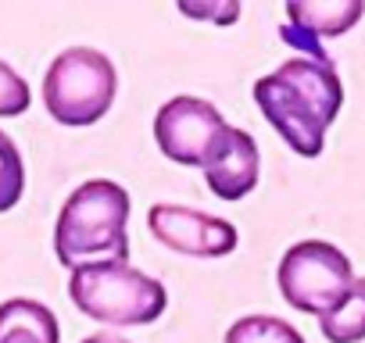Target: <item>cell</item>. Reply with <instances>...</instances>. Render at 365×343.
<instances>
[{"label": "cell", "mask_w": 365, "mask_h": 343, "mask_svg": "<svg viewBox=\"0 0 365 343\" xmlns=\"http://www.w3.org/2000/svg\"><path fill=\"white\" fill-rule=\"evenodd\" d=\"M255 104L269 118V125L290 143L301 157H319L326 147V132L344 107V83L329 61L297 54L283 61L276 72L255 83Z\"/></svg>", "instance_id": "1"}, {"label": "cell", "mask_w": 365, "mask_h": 343, "mask_svg": "<svg viewBox=\"0 0 365 343\" xmlns=\"http://www.w3.org/2000/svg\"><path fill=\"white\" fill-rule=\"evenodd\" d=\"M129 194L111 179H90L68 194L58 226H54V254L65 268H83L97 261H125L129 258Z\"/></svg>", "instance_id": "2"}, {"label": "cell", "mask_w": 365, "mask_h": 343, "mask_svg": "<svg viewBox=\"0 0 365 343\" xmlns=\"http://www.w3.org/2000/svg\"><path fill=\"white\" fill-rule=\"evenodd\" d=\"M68 297L86 318L118 329L150 325L168 307L165 286L129 261H97L76 268L68 279Z\"/></svg>", "instance_id": "3"}, {"label": "cell", "mask_w": 365, "mask_h": 343, "mask_svg": "<svg viewBox=\"0 0 365 343\" xmlns=\"http://www.w3.org/2000/svg\"><path fill=\"white\" fill-rule=\"evenodd\" d=\"M118 75L115 65L93 47L61 51L43 75L47 115L61 125H93L115 104Z\"/></svg>", "instance_id": "4"}, {"label": "cell", "mask_w": 365, "mask_h": 343, "mask_svg": "<svg viewBox=\"0 0 365 343\" xmlns=\"http://www.w3.org/2000/svg\"><path fill=\"white\" fill-rule=\"evenodd\" d=\"M276 283L290 307L322 318L351 297L354 268H351V258L336 243L301 240L279 258Z\"/></svg>", "instance_id": "5"}, {"label": "cell", "mask_w": 365, "mask_h": 343, "mask_svg": "<svg viewBox=\"0 0 365 343\" xmlns=\"http://www.w3.org/2000/svg\"><path fill=\"white\" fill-rule=\"evenodd\" d=\"M230 122L212 100L201 97H172L154 115V139L161 154L175 164H205L212 143Z\"/></svg>", "instance_id": "6"}, {"label": "cell", "mask_w": 365, "mask_h": 343, "mask_svg": "<svg viewBox=\"0 0 365 343\" xmlns=\"http://www.w3.org/2000/svg\"><path fill=\"white\" fill-rule=\"evenodd\" d=\"M147 226L158 243L187 258H226L240 243L233 222L179 204H154L147 211Z\"/></svg>", "instance_id": "7"}, {"label": "cell", "mask_w": 365, "mask_h": 343, "mask_svg": "<svg viewBox=\"0 0 365 343\" xmlns=\"http://www.w3.org/2000/svg\"><path fill=\"white\" fill-rule=\"evenodd\" d=\"M258 143L251 132L226 125L205 157V179L219 201H244L258 186Z\"/></svg>", "instance_id": "8"}, {"label": "cell", "mask_w": 365, "mask_h": 343, "mask_svg": "<svg viewBox=\"0 0 365 343\" xmlns=\"http://www.w3.org/2000/svg\"><path fill=\"white\" fill-rule=\"evenodd\" d=\"M361 15H365L361 0H290L287 4L290 26L312 40L344 36L347 29H354Z\"/></svg>", "instance_id": "9"}, {"label": "cell", "mask_w": 365, "mask_h": 343, "mask_svg": "<svg viewBox=\"0 0 365 343\" xmlns=\"http://www.w3.org/2000/svg\"><path fill=\"white\" fill-rule=\"evenodd\" d=\"M61 329L47 304L11 297L0 304V343H58Z\"/></svg>", "instance_id": "10"}, {"label": "cell", "mask_w": 365, "mask_h": 343, "mask_svg": "<svg viewBox=\"0 0 365 343\" xmlns=\"http://www.w3.org/2000/svg\"><path fill=\"white\" fill-rule=\"evenodd\" d=\"M319 325H322V336L329 343H358V339H365V279H354L351 297L336 311L322 315Z\"/></svg>", "instance_id": "11"}, {"label": "cell", "mask_w": 365, "mask_h": 343, "mask_svg": "<svg viewBox=\"0 0 365 343\" xmlns=\"http://www.w3.org/2000/svg\"><path fill=\"white\" fill-rule=\"evenodd\" d=\"M226 343H304V336L276 315H244L230 325Z\"/></svg>", "instance_id": "12"}, {"label": "cell", "mask_w": 365, "mask_h": 343, "mask_svg": "<svg viewBox=\"0 0 365 343\" xmlns=\"http://www.w3.org/2000/svg\"><path fill=\"white\" fill-rule=\"evenodd\" d=\"M26 194V161L15 139L0 129V215L11 211Z\"/></svg>", "instance_id": "13"}, {"label": "cell", "mask_w": 365, "mask_h": 343, "mask_svg": "<svg viewBox=\"0 0 365 343\" xmlns=\"http://www.w3.org/2000/svg\"><path fill=\"white\" fill-rule=\"evenodd\" d=\"M29 104H33L29 83L8 61H0V118H19L29 111Z\"/></svg>", "instance_id": "14"}, {"label": "cell", "mask_w": 365, "mask_h": 343, "mask_svg": "<svg viewBox=\"0 0 365 343\" xmlns=\"http://www.w3.org/2000/svg\"><path fill=\"white\" fill-rule=\"evenodd\" d=\"M179 11L194 22H215V26H233L240 19L237 0H179Z\"/></svg>", "instance_id": "15"}, {"label": "cell", "mask_w": 365, "mask_h": 343, "mask_svg": "<svg viewBox=\"0 0 365 343\" xmlns=\"http://www.w3.org/2000/svg\"><path fill=\"white\" fill-rule=\"evenodd\" d=\"M83 343H129L125 336H115V332H93V336H86Z\"/></svg>", "instance_id": "16"}]
</instances>
